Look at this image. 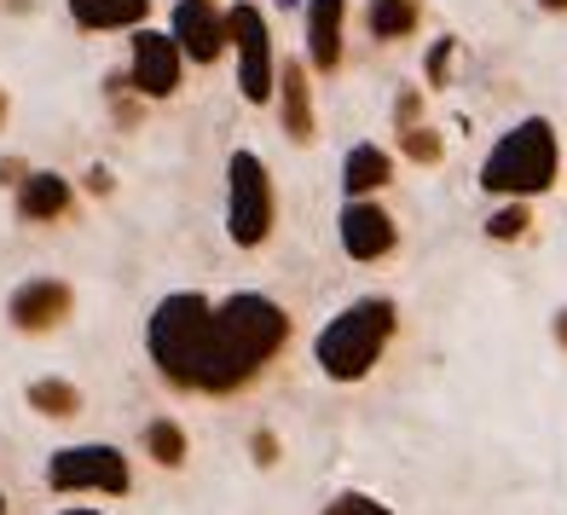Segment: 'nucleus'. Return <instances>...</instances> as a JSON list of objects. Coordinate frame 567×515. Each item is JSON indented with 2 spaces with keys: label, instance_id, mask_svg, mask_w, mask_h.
<instances>
[{
  "label": "nucleus",
  "instance_id": "cd10ccee",
  "mask_svg": "<svg viewBox=\"0 0 567 515\" xmlns=\"http://www.w3.org/2000/svg\"><path fill=\"white\" fill-rule=\"evenodd\" d=\"M0 515H7V498H0Z\"/></svg>",
  "mask_w": 567,
  "mask_h": 515
},
{
  "label": "nucleus",
  "instance_id": "b1692460",
  "mask_svg": "<svg viewBox=\"0 0 567 515\" xmlns=\"http://www.w3.org/2000/svg\"><path fill=\"white\" fill-rule=\"evenodd\" d=\"M556 342L567 348V307H561V313H556Z\"/></svg>",
  "mask_w": 567,
  "mask_h": 515
},
{
  "label": "nucleus",
  "instance_id": "393cba45",
  "mask_svg": "<svg viewBox=\"0 0 567 515\" xmlns=\"http://www.w3.org/2000/svg\"><path fill=\"white\" fill-rule=\"evenodd\" d=\"M538 7H545V12H567V0H538Z\"/></svg>",
  "mask_w": 567,
  "mask_h": 515
},
{
  "label": "nucleus",
  "instance_id": "f03ea898",
  "mask_svg": "<svg viewBox=\"0 0 567 515\" xmlns=\"http://www.w3.org/2000/svg\"><path fill=\"white\" fill-rule=\"evenodd\" d=\"M394 325H400V313H394L389 296L353 301L348 313H337V319L319 330V342H313L319 371L330 382H359L382 359V348H389V337H394Z\"/></svg>",
  "mask_w": 567,
  "mask_h": 515
},
{
  "label": "nucleus",
  "instance_id": "bb28decb",
  "mask_svg": "<svg viewBox=\"0 0 567 515\" xmlns=\"http://www.w3.org/2000/svg\"><path fill=\"white\" fill-rule=\"evenodd\" d=\"M64 515H99V509H64Z\"/></svg>",
  "mask_w": 567,
  "mask_h": 515
},
{
  "label": "nucleus",
  "instance_id": "39448f33",
  "mask_svg": "<svg viewBox=\"0 0 567 515\" xmlns=\"http://www.w3.org/2000/svg\"><path fill=\"white\" fill-rule=\"evenodd\" d=\"M47 486L53 493H111L122 498L127 486H134V475H127V457L116 446H64L53 452V463H47Z\"/></svg>",
  "mask_w": 567,
  "mask_h": 515
},
{
  "label": "nucleus",
  "instance_id": "2eb2a0df",
  "mask_svg": "<svg viewBox=\"0 0 567 515\" xmlns=\"http://www.w3.org/2000/svg\"><path fill=\"white\" fill-rule=\"evenodd\" d=\"M145 7L151 0H70V18L82 30H134L145 23Z\"/></svg>",
  "mask_w": 567,
  "mask_h": 515
},
{
  "label": "nucleus",
  "instance_id": "9d476101",
  "mask_svg": "<svg viewBox=\"0 0 567 515\" xmlns=\"http://www.w3.org/2000/svg\"><path fill=\"white\" fill-rule=\"evenodd\" d=\"M70 319V285H59V278H35V285H23L12 296V325L30 330V337H41V330H53Z\"/></svg>",
  "mask_w": 567,
  "mask_h": 515
},
{
  "label": "nucleus",
  "instance_id": "20e7f679",
  "mask_svg": "<svg viewBox=\"0 0 567 515\" xmlns=\"http://www.w3.org/2000/svg\"><path fill=\"white\" fill-rule=\"evenodd\" d=\"M226 231L238 249L267 244V231H272V179L255 151H231V163H226Z\"/></svg>",
  "mask_w": 567,
  "mask_h": 515
},
{
  "label": "nucleus",
  "instance_id": "4be33fe9",
  "mask_svg": "<svg viewBox=\"0 0 567 515\" xmlns=\"http://www.w3.org/2000/svg\"><path fill=\"white\" fill-rule=\"evenodd\" d=\"M446 64H452V41H441V47H434V59H429V75H434V82H446Z\"/></svg>",
  "mask_w": 567,
  "mask_h": 515
},
{
  "label": "nucleus",
  "instance_id": "f257e3e1",
  "mask_svg": "<svg viewBox=\"0 0 567 515\" xmlns=\"http://www.w3.org/2000/svg\"><path fill=\"white\" fill-rule=\"evenodd\" d=\"M145 342L163 382L192 394H231L255 382V371L290 342V313L255 290L226 301H203L197 290H179L157 301Z\"/></svg>",
  "mask_w": 567,
  "mask_h": 515
},
{
  "label": "nucleus",
  "instance_id": "f3484780",
  "mask_svg": "<svg viewBox=\"0 0 567 515\" xmlns=\"http://www.w3.org/2000/svg\"><path fill=\"white\" fill-rule=\"evenodd\" d=\"M30 405L47 411V418H75V411H82V389L59 382V377H41V382H30Z\"/></svg>",
  "mask_w": 567,
  "mask_h": 515
},
{
  "label": "nucleus",
  "instance_id": "412c9836",
  "mask_svg": "<svg viewBox=\"0 0 567 515\" xmlns=\"http://www.w3.org/2000/svg\"><path fill=\"white\" fill-rule=\"evenodd\" d=\"M405 157H417V163H441V140L429 134V127H405Z\"/></svg>",
  "mask_w": 567,
  "mask_h": 515
},
{
  "label": "nucleus",
  "instance_id": "6e6552de",
  "mask_svg": "<svg viewBox=\"0 0 567 515\" xmlns=\"http://www.w3.org/2000/svg\"><path fill=\"white\" fill-rule=\"evenodd\" d=\"M174 41L186 47L192 64H215L226 53L231 30H226V18L209 7V0H179L174 7Z\"/></svg>",
  "mask_w": 567,
  "mask_h": 515
},
{
  "label": "nucleus",
  "instance_id": "aec40b11",
  "mask_svg": "<svg viewBox=\"0 0 567 515\" xmlns=\"http://www.w3.org/2000/svg\"><path fill=\"white\" fill-rule=\"evenodd\" d=\"M319 515H394V509L377 504V498H365V493H342V498H330Z\"/></svg>",
  "mask_w": 567,
  "mask_h": 515
},
{
  "label": "nucleus",
  "instance_id": "9b49d317",
  "mask_svg": "<svg viewBox=\"0 0 567 515\" xmlns=\"http://www.w3.org/2000/svg\"><path fill=\"white\" fill-rule=\"evenodd\" d=\"M342 12L348 0H307V59H313V70L342 64Z\"/></svg>",
  "mask_w": 567,
  "mask_h": 515
},
{
  "label": "nucleus",
  "instance_id": "423d86ee",
  "mask_svg": "<svg viewBox=\"0 0 567 515\" xmlns=\"http://www.w3.org/2000/svg\"><path fill=\"white\" fill-rule=\"evenodd\" d=\"M226 30L231 47H238V87L249 105H267L278 93V75H272V35H267V18L255 7H231L226 12Z\"/></svg>",
  "mask_w": 567,
  "mask_h": 515
},
{
  "label": "nucleus",
  "instance_id": "1a4fd4ad",
  "mask_svg": "<svg viewBox=\"0 0 567 515\" xmlns=\"http://www.w3.org/2000/svg\"><path fill=\"white\" fill-rule=\"evenodd\" d=\"M394 238H400V231H394V220L382 215L377 203H359L353 197L348 209H342V249L353 255V261H382V255L394 249Z\"/></svg>",
  "mask_w": 567,
  "mask_h": 515
},
{
  "label": "nucleus",
  "instance_id": "ddd939ff",
  "mask_svg": "<svg viewBox=\"0 0 567 515\" xmlns=\"http://www.w3.org/2000/svg\"><path fill=\"white\" fill-rule=\"evenodd\" d=\"M70 209V179L64 174H30L18 186V215L23 220H59Z\"/></svg>",
  "mask_w": 567,
  "mask_h": 515
},
{
  "label": "nucleus",
  "instance_id": "0eeeda50",
  "mask_svg": "<svg viewBox=\"0 0 567 515\" xmlns=\"http://www.w3.org/2000/svg\"><path fill=\"white\" fill-rule=\"evenodd\" d=\"M179 70H186V47L157 30H140L134 35V64H127V87L140 99H174L179 93Z\"/></svg>",
  "mask_w": 567,
  "mask_h": 515
},
{
  "label": "nucleus",
  "instance_id": "5701e85b",
  "mask_svg": "<svg viewBox=\"0 0 567 515\" xmlns=\"http://www.w3.org/2000/svg\"><path fill=\"white\" fill-rule=\"evenodd\" d=\"M23 179H30V174H23L18 157H12V163H0V186H23Z\"/></svg>",
  "mask_w": 567,
  "mask_h": 515
},
{
  "label": "nucleus",
  "instance_id": "dca6fc26",
  "mask_svg": "<svg viewBox=\"0 0 567 515\" xmlns=\"http://www.w3.org/2000/svg\"><path fill=\"white\" fill-rule=\"evenodd\" d=\"M417 18H423L417 0H371V12H365L377 41H405L411 30H417Z\"/></svg>",
  "mask_w": 567,
  "mask_h": 515
},
{
  "label": "nucleus",
  "instance_id": "a878e982",
  "mask_svg": "<svg viewBox=\"0 0 567 515\" xmlns=\"http://www.w3.org/2000/svg\"><path fill=\"white\" fill-rule=\"evenodd\" d=\"M0 122H7V93H0Z\"/></svg>",
  "mask_w": 567,
  "mask_h": 515
},
{
  "label": "nucleus",
  "instance_id": "a211bd4d",
  "mask_svg": "<svg viewBox=\"0 0 567 515\" xmlns=\"http://www.w3.org/2000/svg\"><path fill=\"white\" fill-rule=\"evenodd\" d=\"M145 452L163 463V470H179L186 463V434H179V423L157 418V423H145Z\"/></svg>",
  "mask_w": 567,
  "mask_h": 515
},
{
  "label": "nucleus",
  "instance_id": "7ed1b4c3",
  "mask_svg": "<svg viewBox=\"0 0 567 515\" xmlns=\"http://www.w3.org/2000/svg\"><path fill=\"white\" fill-rule=\"evenodd\" d=\"M556 163H561L556 127L545 116H527V122H515L493 145V157L481 163V186L498 192V197H538V192H550Z\"/></svg>",
  "mask_w": 567,
  "mask_h": 515
},
{
  "label": "nucleus",
  "instance_id": "6ab92c4d",
  "mask_svg": "<svg viewBox=\"0 0 567 515\" xmlns=\"http://www.w3.org/2000/svg\"><path fill=\"white\" fill-rule=\"evenodd\" d=\"M527 231V209H522V197L509 203V209H498L493 220H486V238H498V244H509V238H522Z\"/></svg>",
  "mask_w": 567,
  "mask_h": 515
},
{
  "label": "nucleus",
  "instance_id": "f8f14e48",
  "mask_svg": "<svg viewBox=\"0 0 567 515\" xmlns=\"http://www.w3.org/2000/svg\"><path fill=\"white\" fill-rule=\"evenodd\" d=\"M278 111H284V134H290L296 145L313 140V93H307V70L301 64H284L278 70Z\"/></svg>",
  "mask_w": 567,
  "mask_h": 515
},
{
  "label": "nucleus",
  "instance_id": "4468645a",
  "mask_svg": "<svg viewBox=\"0 0 567 515\" xmlns=\"http://www.w3.org/2000/svg\"><path fill=\"white\" fill-rule=\"evenodd\" d=\"M394 179V157L382 145H353L348 163H342V186L348 197H365V192H382Z\"/></svg>",
  "mask_w": 567,
  "mask_h": 515
}]
</instances>
